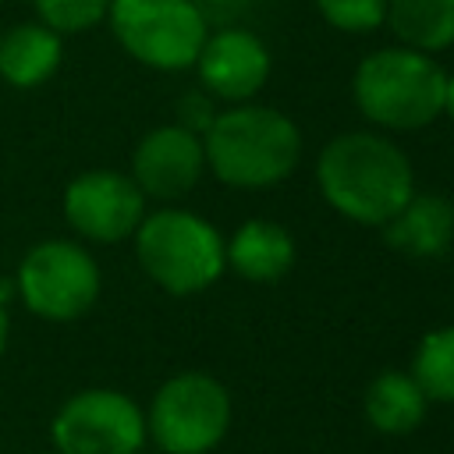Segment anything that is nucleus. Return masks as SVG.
Segmentation results:
<instances>
[{"label":"nucleus","mask_w":454,"mask_h":454,"mask_svg":"<svg viewBox=\"0 0 454 454\" xmlns=\"http://www.w3.org/2000/svg\"><path fill=\"white\" fill-rule=\"evenodd\" d=\"M316 184L323 202L344 220L383 227L415 195V170L394 138L380 131H344L319 149Z\"/></svg>","instance_id":"nucleus-1"},{"label":"nucleus","mask_w":454,"mask_h":454,"mask_svg":"<svg viewBox=\"0 0 454 454\" xmlns=\"http://www.w3.org/2000/svg\"><path fill=\"white\" fill-rule=\"evenodd\" d=\"M206 170L241 192H259L287 181L301 163V131L298 124L262 103H234L216 110L213 124L202 131Z\"/></svg>","instance_id":"nucleus-2"},{"label":"nucleus","mask_w":454,"mask_h":454,"mask_svg":"<svg viewBox=\"0 0 454 454\" xmlns=\"http://www.w3.org/2000/svg\"><path fill=\"white\" fill-rule=\"evenodd\" d=\"M447 71L433 53L411 46H380L358 60L351 99L358 114L383 131H419L443 117Z\"/></svg>","instance_id":"nucleus-3"},{"label":"nucleus","mask_w":454,"mask_h":454,"mask_svg":"<svg viewBox=\"0 0 454 454\" xmlns=\"http://www.w3.org/2000/svg\"><path fill=\"white\" fill-rule=\"evenodd\" d=\"M131 238L142 273L174 298L213 287L227 270L223 234L192 209L163 206L145 213Z\"/></svg>","instance_id":"nucleus-4"},{"label":"nucleus","mask_w":454,"mask_h":454,"mask_svg":"<svg viewBox=\"0 0 454 454\" xmlns=\"http://www.w3.org/2000/svg\"><path fill=\"white\" fill-rule=\"evenodd\" d=\"M234 419L231 390L202 369L167 376L145 408V440L160 454H209L216 450Z\"/></svg>","instance_id":"nucleus-5"},{"label":"nucleus","mask_w":454,"mask_h":454,"mask_svg":"<svg viewBox=\"0 0 454 454\" xmlns=\"http://www.w3.org/2000/svg\"><path fill=\"white\" fill-rule=\"evenodd\" d=\"M110 32L121 50L153 71H188L209 35L199 0H110Z\"/></svg>","instance_id":"nucleus-6"},{"label":"nucleus","mask_w":454,"mask_h":454,"mask_svg":"<svg viewBox=\"0 0 454 454\" xmlns=\"http://www.w3.org/2000/svg\"><path fill=\"white\" fill-rule=\"evenodd\" d=\"M103 287L99 262L67 238H46L32 245L14 273V294L21 305L46 319V323H71L82 319Z\"/></svg>","instance_id":"nucleus-7"},{"label":"nucleus","mask_w":454,"mask_h":454,"mask_svg":"<svg viewBox=\"0 0 454 454\" xmlns=\"http://www.w3.org/2000/svg\"><path fill=\"white\" fill-rule=\"evenodd\" d=\"M145 443V408L114 387L74 390L50 419L57 454H138Z\"/></svg>","instance_id":"nucleus-8"},{"label":"nucleus","mask_w":454,"mask_h":454,"mask_svg":"<svg viewBox=\"0 0 454 454\" xmlns=\"http://www.w3.org/2000/svg\"><path fill=\"white\" fill-rule=\"evenodd\" d=\"M145 216V195L131 181V174L96 167L82 170L64 188V220L74 227V234L114 245L135 234V227Z\"/></svg>","instance_id":"nucleus-9"},{"label":"nucleus","mask_w":454,"mask_h":454,"mask_svg":"<svg viewBox=\"0 0 454 454\" xmlns=\"http://www.w3.org/2000/svg\"><path fill=\"white\" fill-rule=\"evenodd\" d=\"M270 50L266 43L248 32V28H216L206 35L199 57H195V71H199V85L234 106V103H252L266 78H270Z\"/></svg>","instance_id":"nucleus-10"},{"label":"nucleus","mask_w":454,"mask_h":454,"mask_svg":"<svg viewBox=\"0 0 454 454\" xmlns=\"http://www.w3.org/2000/svg\"><path fill=\"white\" fill-rule=\"evenodd\" d=\"M206 174L202 135L181 124H160L145 131L131 153V181L145 199L174 202L188 195Z\"/></svg>","instance_id":"nucleus-11"},{"label":"nucleus","mask_w":454,"mask_h":454,"mask_svg":"<svg viewBox=\"0 0 454 454\" xmlns=\"http://www.w3.org/2000/svg\"><path fill=\"white\" fill-rule=\"evenodd\" d=\"M227 270H234L248 284H277L294 266V238L284 223L252 216L234 227V234L223 241Z\"/></svg>","instance_id":"nucleus-12"},{"label":"nucleus","mask_w":454,"mask_h":454,"mask_svg":"<svg viewBox=\"0 0 454 454\" xmlns=\"http://www.w3.org/2000/svg\"><path fill=\"white\" fill-rule=\"evenodd\" d=\"M380 231L394 252L436 259L454 245V206L436 192H415Z\"/></svg>","instance_id":"nucleus-13"},{"label":"nucleus","mask_w":454,"mask_h":454,"mask_svg":"<svg viewBox=\"0 0 454 454\" xmlns=\"http://www.w3.org/2000/svg\"><path fill=\"white\" fill-rule=\"evenodd\" d=\"M64 43L60 32H53L43 21H21L11 25L0 35V78L14 89H35L60 67Z\"/></svg>","instance_id":"nucleus-14"},{"label":"nucleus","mask_w":454,"mask_h":454,"mask_svg":"<svg viewBox=\"0 0 454 454\" xmlns=\"http://www.w3.org/2000/svg\"><path fill=\"white\" fill-rule=\"evenodd\" d=\"M365 422L383 433V436H408L426 422L429 401L411 380V372L401 369H383L369 380L365 397H362Z\"/></svg>","instance_id":"nucleus-15"},{"label":"nucleus","mask_w":454,"mask_h":454,"mask_svg":"<svg viewBox=\"0 0 454 454\" xmlns=\"http://www.w3.org/2000/svg\"><path fill=\"white\" fill-rule=\"evenodd\" d=\"M387 28L401 46L440 53L454 46V0H387Z\"/></svg>","instance_id":"nucleus-16"},{"label":"nucleus","mask_w":454,"mask_h":454,"mask_svg":"<svg viewBox=\"0 0 454 454\" xmlns=\"http://www.w3.org/2000/svg\"><path fill=\"white\" fill-rule=\"evenodd\" d=\"M408 372L429 404H454V323L419 337Z\"/></svg>","instance_id":"nucleus-17"},{"label":"nucleus","mask_w":454,"mask_h":454,"mask_svg":"<svg viewBox=\"0 0 454 454\" xmlns=\"http://www.w3.org/2000/svg\"><path fill=\"white\" fill-rule=\"evenodd\" d=\"M43 25H50L60 35L89 32L99 21H106L110 0H32Z\"/></svg>","instance_id":"nucleus-18"},{"label":"nucleus","mask_w":454,"mask_h":454,"mask_svg":"<svg viewBox=\"0 0 454 454\" xmlns=\"http://www.w3.org/2000/svg\"><path fill=\"white\" fill-rule=\"evenodd\" d=\"M319 18L348 35H365L387 25V0H316Z\"/></svg>","instance_id":"nucleus-19"},{"label":"nucleus","mask_w":454,"mask_h":454,"mask_svg":"<svg viewBox=\"0 0 454 454\" xmlns=\"http://www.w3.org/2000/svg\"><path fill=\"white\" fill-rule=\"evenodd\" d=\"M177 114H181V117H177V124H181V128H188V131L202 135V131L213 124L216 106H213V96L202 89V92H188V96H181Z\"/></svg>","instance_id":"nucleus-20"},{"label":"nucleus","mask_w":454,"mask_h":454,"mask_svg":"<svg viewBox=\"0 0 454 454\" xmlns=\"http://www.w3.org/2000/svg\"><path fill=\"white\" fill-rule=\"evenodd\" d=\"M7 340H11V316H7V305L0 301V358L7 351Z\"/></svg>","instance_id":"nucleus-21"},{"label":"nucleus","mask_w":454,"mask_h":454,"mask_svg":"<svg viewBox=\"0 0 454 454\" xmlns=\"http://www.w3.org/2000/svg\"><path fill=\"white\" fill-rule=\"evenodd\" d=\"M443 117L454 121V74H447V85H443Z\"/></svg>","instance_id":"nucleus-22"},{"label":"nucleus","mask_w":454,"mask_h":454,"mask_svg":"<svg viewBox=\"0 0 454 454\" xmlns=\"http://www.w3.org/2000/svg\"><path fill=\"white\" fill-rule=\"evenodd\" d=\"M39 454H57V450H53V447H50V450H39Z\"/></svg>","instance_id":"nucleus-23"},{"label":"nucleus","mask_w":454,"mask_h":454,"mask_svg":"<svg viewBox=\"0 0 454 454\" xmlns=\"http://www.w3.org/2000/svg\"><path fill=\"white\" fill-rule=\"evenodd\" d=\"M138 454H142V450H138Z\"/></svg>","instance_id":"nucleus-24"}]
</instances>
